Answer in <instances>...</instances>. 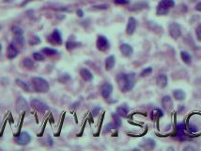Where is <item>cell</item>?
Instances as JSON below:
<instances>
[{
	"instance_id": "cell-1",
	"label": "cell",
	"mask_w": 201,
	"mask_h": 151,
	"mask_svg": "<svg viewBox=\"0 0 201 151\" xmlns=\"http://www.w3.org/2000/svg\"><path fill=\"white\" fill-rule=\"evenodd\" d=\"M117 82L122 93L130 92L135 85V75L133 73H119L117 76Z\"/></svg>"
},
{
	"instance_id": "cell-2",
	"label": "cell",
	"mask_w": 201,
	"mask_h": 151,
	"mask_svg": "<svg viewBox=\"0 0 201 151\" xmlns=\"http://www.w3.org/2000/svg\"><path fill=\"white\" fill-rule=\"evenodd\" d=\"M32 85L37 93H47L49 91V83L46 79L41 77H35L32 78Z\"/></svg>"
},
{
	"instance_id": "cell-3",
	"label": "cell",
	"mask_w": 201,
	"mask_h": 151,
	"mask_svg": "<svg viewBox=\"0 0 201 151\" xmlns=\"http://www.w3.org/2000/svg\"><path fill=\"white\" fill-rule=\"evenodd\" d=\"M174 6H175L174 0H161L156 9V14L158 16L165 15L169 13L170 9L173 8Z\"/></svg>"
},
{
	"instance_id": "cell-4",
	"label": "cell",
	"mask_w": 201,
	"mask_h": 151,
	"mask_svg": "<svg viewBox=\"0 0 201 151\" xmlns=\"http://www.w3.org/2000/svg\"><path fill=\"white\" fill-rule=\"evenodd\" d=\"M96 46L98 50L102 52H106L110 48V43L107 38L103 35H99L96 41Z\"/></svg>"
},
{
	"instance_id": "cell-5",
	"label": "cell",
	"mask_w": 201,
	"mask_h": 151,
	"mask_svg": "<svg viewBox=\"0 0 201 151\" xmlns=\"http://www.w3.org/2000/svg\"><path fill=\"white\" fill-rule=\"evenodd\" d=\"M168 30H169L170 36L174 40H177V39H178L181 36V28H180L179 24H178L176 22H173V23H171L169 25Z\"/></svg>"
},
{
	"instance_id": "cell-6",
	"label": "cell",
	"mask_w": 201,
	"mask_h": 151,
	"mask_svg": "<svg viewBox=\"0 0 201 151\" xmlns=\"http://www.w3.org/2000/svg\"><path fill=\"white\" fill-rule=\"evenodd\" d=\"M48 41L51 45L54 46H61L62 45V35L58 30H55L52 34L48 37Z\"/></svg>"
},
{
	"instance_id": "cell-7",
	"label": "cell",
	"mask_w": 201,
	"mask_h": 151,
	"mask_svg": "<svg viewBox=\"0 0 201 151\" xmlns=\"http://www.w3.org/2000/svg\"><path fill=\"white\" fill-rule=\"evenodd\" d=\"M30 104H31L32 108H34L35 110H37L38 111H41V112H45L49 110V107L46 103H44L43 101H42L40 99H37V98L32 99Z\"/></svg>"
},
{
	"instance_id": "cell-8",
	"label": "cell",
	"mask_w": 201,
	"mask_h": 151,
	"mask_svg": "<svg viewBox=\"0 0 201 151\" xmlns=\"http://www.w3.org/2000/svg\"><path fill=\"white\" fill-rule=\"evenodd\" d=\"M16 143L20 145H26L28 144L30 141H31V136L28 132L27 131H23L20 133V135L16 138Z\"/></svg>"
},
{
	"instance_id": "cell-9",
	"label": "cell",
	"mask_w": 201,
	"mask_h": 151,
	"mask_svg": "<svg viewBox=\"0 0 201 151\" xmlns=\"http://www.w3.org/2000/svg\"><path fill=\"white\" fill-rule=\"evenodd\" d=\"M113 93V85L109 82H105L102 88H101V94H102V96L104 98V99H107L109 98V96L112 94Z\"/></svg>"
},
{
	"instance_id": "cell-10",
	"label": "cell",
	"mask_w": 201,
	"mask_h": 151,
	"mask_svg": "<svg viewBox=\"0 0 201 151\" xmlns=\"http://www.w3.org/2000/svg\"><path fill=\"white\" fill-rule=\"evenodd\" d=\"M28 103L23 96H19L16 100V110L19 112H24L28 111Z\"/></svg>"
},
{
	"instance_id": "cell-11",
	"label": "cell",
	"mask_w": 201,
	"mask_h": 151,
	"mask_svg": "<svg viewBox=\"0 0 201 151\" xmlns=\"http://www.w3.org/2000/svg\"><path fill=\"white\" fill-rule=\"evenodd\" d=\"M136 26H137V22H136L135 18L130 17L128 19V23H127V27H126V33L128 35H133L136 30Z\"/></svg>"
},
{
	"instance_id": "cell-12",
	"label": "cell",
	"mask_w": 201,
	"mask_h": 151,
	"mask_svg": "<svg viewBox=\"0 0 201 151\" xmlns=\"http://www.w3.org/2000/svg\"><path fill=\"white\" fill-rule=\"evenodd\" d=\"M18 54H19V51H18V48L16 47V46L13 43L10 44L8 48H7V57H8V59L13 60L18 56Z\"/></svg>"
},
{
	"instance_id": "cell-13",
	"label": "cell",
	"mask_w": 201,
	"mask_h": 151,
	"mask_svg": "<svg viewBox=\"0 0 201 151\" xmlns=\"http://www.w3.org/2000/svg\"><path fill=\"white\" fill-rule=\"evenodd\" d=\"M119 49H120V52L122 53V55L124 57H131L133 53V48L131 45L129 44H121L120 46H119Z\"/></svg>"
},
{
	"instance_id": "cell-14",
	"label": "cell",
	"mask_w": 201,
	"mask_h": 151,
	"mask_svg": "<svg viewBox=\"0 0 201 151\" xmlns=\"http://www.w3.org/2000/svg\"><path fill=\"white\" fill-rule=\"evenodd\" d=\"M177 137L180 140V141H184V140H188L189 138L185 135V124L184 123H180L177 126Z\"/></svg>"
},
{
	"instance_id": "cell-15",
	"label": "cell",
	"mask_w": 201,
	"mask_h": 151,
	"mask_svg": "<svg viewBox=\"0 0 201 151\" xmlns=\"http://www.w3.org/2000/svg\"><path fill=\"white\" fill-rule=\"evenodd\" d=\"M156 82H157V85L160 87V88H165L167 86V83H168V78H167V76L165 74H160L158 77H157V79H156Z\"/></svg>"
},
{
	"instance_id": "cell-16",
	"label": "cell",
	"mask_w": 201,
	"mask_h": 151,
	"mask_svg": "<svg viewBox=\"0 0 201 151\" xmlns=\"http://www.w3.org/2000/svg\"><path fill=\"white\" fill-rule=\"evenodd\" d=\"M162 105L165 111H170L173 108V101L169 95H164L162 98Z\"/></svg>"
},
{
	"instance_id": "cell-17",
	"label": "cell",
	"mask_w": 201,
	"mask_h": 151,
	"mask_svg": "<svg viewBox=\"0 0 201 151\" xmlns=\"http://www.w3.org/2000/svg\"><path fill=\"white\" fill-rule=\"evenodd\" d=\"M80 76L81 78L85 80V81H91L93 79V75L92 73L87 69V68H82L80 70Z\"/></svg>"
},
{
	"instance_id": "cell-18",
	"label": "cell",
	"mask_w": 201,
	"mask_h": 151,
	"mask_svg": "<svg viewBox=\"0 0 201 151\" xmlns=\"http://www.w3.org/2000/svg\"><path fill=\"white\" fill-rule=\"evenodd\" d=\"M115 64H116V58H115L114 55H111V56L106 58V60H105V69L107 71H111L115 67Z\"/></svg>"
},
{
	"instance_id": "cell-19",
	"label": "cell",
	"mask_w": 201,
	"mask_h": 151,
	"mask_svg": "<svg viewBox=\"0 0 201 151\" xmlns=\"http://www.w3.org/2000/svg\"><path fill=\"white\" fill-rule=\"evenodd\" d=\"M148 8V4L145 3V2H138V3H135L134 5H133L129 10L131 12H139V11H142L144 9Z\"/></svg>"
},
{
	"instance_id": "cell-20",
	"label": "cell",
	"mask_w": 201,
	"mask_h": 151,
	"mask_svg": "<svg viewBox=\"0 0 201 151\" xmlns=\"http://www.w3.org/2000/svg\"><path fill=\"white\" fill-rule=\"evenodd\" d=\"M129 112V108L126 105H121L117 108V114L119 117H126Z\"/></svg>"
},
{
	"instance_id": "cell-21",
	"label": "cell",
	"mask_w": 201,
	"mask_h": 151,
	"mask_svg": "<svg viewBox=\"0 0 201 151\" xmlns=\"http://www.w3.org/2000/svg\"><path fill=\"white\" fill-rule=\"evenodd\" d=\"M173 96L175 97L176 100H178V101H182V100L185 99L186 94H185L182 90L178 89V90H175V91L173 92Z\"/></svg>"
},
{
	"instance_id": "cell-22",
	"label": "cell",
	"mask_w": 201,
	"mask_h": 151,
	"mask_svg": "<svg viewBox=\"0 0 201 151\" xmlns=\"http://www.w3.org/2000/svg\"><path fill=\"white\" fill-rule=\"evenodd\" d=\"M180 58H181V60L183 61L184 63H186V64H191V62H192V57H191V55H190L188 52H186V51H181V52H180Z\"/></svg>"
},
{
	"instance_id": "cell-23",
	"label": "cell",
	"mask_w": 201,
	"mask_h": 151,
	"mask_svg": "<svg viewBox=\"0 0 201 151\" xmlns=\"http://www.w3.org/2000/svg\"><path fill=\"white\" fill-rule=\"evenodd\" d=\"M150 116H151V119H152V120H157V119H159L160 117L163 116V112L160 109L157 108V109H155V110H153V111H151Z\"/></svg>"
},
{
	"instance_id": "cell-24",
	"label": "cell",
	"mask_w": 201,
	"mask_h": 151,
	"mask_svg": "<svg viewBox=\"0 0 201 151\" xmlns=\"http://www.w3.org/2000/svg\"><path fill=\"white\" fill-rule=\"evenodd\" d=\"M43 53L47 55V56H56L58 54V51L57 49H54V48L44 47V48H43Z\"/></svg>"
},
{
	"instance_id": "cell-25",
	"label": "cell",
	"mask_w": 201,
	"mask_h": 151,
	"mask_svg": "<svg viewBox=\"0 0 201 151\" xmlns=\"http://www.w3.org/2000/svg\"><path fill=\"white\" fill-rule=\"evenodd\" d=\"M16 84L18 85V86H20L24 91H26V92H29L30 91V88H29V86H28V83H26L24 80H22V79H19V78H17L16 79Z\"/></svg>"
},
{
	"instance_id": "cell-26",
	"label": "cell",
	"mask_w": 201,
	"mask_h": 151,
	"mask_svg": "<svg viewBox=\"0 0 201 151\" xmlns=\"http://www.w3.org/2000/svg\"><path fill=\"white\" fill-rule=\"evenodd\" d=\"M80 46H81V43H77V42H67L66 43V48L68 50H73V49L80 47Z\"/></svg>"
},
{
	"instance_id": "cell-27",
	"label": "cell",
	"mask_w": 201,
	"mask_h": 151,
	"mask_svg": "<svg viewBox=\"0 0 201 151\" xmlns=\"http://www.w3.org/2000/svg\"><path fill=\"white\" fill-rule=\"evenodd\" d=\"M143 143H144V146L148 149H153L156 145L155 142L152 139H146Z\"/></svg>"
},
{
	"instance_id": "cell-28",
	"label": "cell",
	"mask_w": 201,
	"mask_h": 151,
	"mask_svg": "<svg viewBox=\"0 0 201 151\" xmlns=\"http://www.w3.org/2000/svg\"><path fill=\"white\" fill-rule=\"evenodd\" d=\"M23 65L26 67V68H28V69H30V68H32L33 66H34V62L30 59V58H25L24 60H23Z\"/></svg>"
},
{
	"instance_id": "cell-29",
	"label": "cell",
	"mask_w": 201,
	"mask_h": 151,
	"mask_svg": "<svg viewBox=\"0 0 201 151\" xmlns=\"http://www.w3.org/2000/svg\"><path fill=\"white\" fill-rule=\"evenodd\" d=\"M151 73H152V68L151 67H147V68L142 70V72L140 73V77L141 78H146V77L151 75Z\"/></svg>"
},
{
	"instance_id": "cell-30",
	"label": "cell",
	"mask_w": 201,
	"mask_h": 151,
	"mask_svg": "<svg viewBox=\"0 0 201 151\" xmlns=\"http://www.w3.org/2000/svg\"><path fill=\"white\" fill-rule=\"evenodd\" d=\"M12 31L14 35H23L24 34V30L18 26H13L12 28Z\"/></svg>"
},
{
	"instance_id": "cell-31",
	"label": "cell",
	"mask_w": 201,
	"mask_h": 151,
	"mask_svg": "<svg viewBox=\"0 0 201 151\" xmlns=\"http://www.w3.org/2000/svg\"><path fill=\"white\" fill-rule=\"evenodd\" d=\"M14 42H15V44H17V45L24 46V44H25L24 36H23V35H14Z\"/></svg>"
},
{
	"instance_id": "cell-32",
	"label": "cell",
	"mask_w": 201,
	"mask_h": 151,
	"mask_svg": "<svg viewBox=\"0 0 201 151\" xmlns=\"http://www.w3.org/2000/svg\"><path fill=\"white\" fill-rule=\"evenodd\" d=\"M33 59L35 61L43 62L44 60V55L43 53H40V52H35V53H33Z\"/></svg>"
},
{
	"instance_id": "cell-33",
	"label": "cell",
	"mask_w": 201,
	"mask_h": 151,
	"mask_svg": "<svg viewBox=\"0 0 201 151\" xmlns=\"http://www.w3.org/2000/svg\"><path fill=\"white\" fill-rule=\"evenodd\" d=\"M195 35H196V38L199 42H201V24H199L197 26V28L195 29Z\"/></svg>"
},
{
	"instance_id": "cell-34",
	"label": "cell",
	"mask_w": 201,
	"mask_h": 151,
	"mask_svg": "<svg viewBox=\"0 0 201 151\" xmlns=\"http://www.w3.org/2000/svg\"><path fill=\"white\" fill-rule=\"evenodd\" d=\"M112 116H113V118H114V120H115V122H114V123H115V125L117 126V127H118L121 125V121H120V119L118 118V115L117 113H116V114L114 113Z\"/></svg>"
},
{
	"instance_id": "cell-35",
	"label": "cell",
	"mask_w": 201,
	"mask_h": 151,
	"mask_svg": "<svg viewBox=\"0 0 201 151\" xmlns=\"http://www.w3.org/2000/svg\"><path fill=\"white\" fill-rule=\"evenodd\" d=\"M188 128H189V131H190L191 133H196V132L198 131V127H197V126H195V125H192V124H190Z\"/></svg>"
},
{
	"instance_id": "cell-36",
	"label": "cell",
	"mask_w": 201,
	"mask_h": 151,
	"mask_svg": "<svg viewBox=\"0 0 201 151\" xmlns=\"http://www.w3.org/2000/svg\"><path fill=\"white\" fill-rule=\"evenodd\" d=\"M114 2L117 5H127L130 3V0H114Z\"/></svg>"
},
{
	"instance_id": "cell-37",
	"label": "cell",
	"mask_w": 201,
	"mask_h": 151,
	"mask_svg": "<svg viewBox=\"0 0 201 151\" xmlns=\"http://www.w3.org/2000/svg\"><path fill=\"white\" fill-rule=\"evenodd\" d=\"M95 10H107L109 8V6L107 4H103V5H97L93 7Z\"/></svg>"
},
{
	"instance_id": "cell-38",
	"label": "cell",
	"mask_w": 201,
	"mask_h": 151,
	"mask_svg": "<svg viewBox=\"0 0 201 151\" xmlns=\"http://www.w3.org/2000/svg\"><path fill=\"white\" fill-rule=\"evenodd\" d=\"M33 40H34V42L33 41H30L29 43H30V45H36V44H40L41 43V40H40V38L39 37H37V36H35L34 38H32Z\"/></svg>"
},
{
	"instance_id": "cell-39",
	"label": "cell",
	"mask_w": 201,
	"mask_h": 151,
	"mask_svg": "<svg viewBox=\"0 0 201 151\" xmlns=\"http://www.w3.org/2000/svg\"><path fill=\"white\" fill-rule=\"evenodd\" d=\"M76 13H77L78 17H83V16H84V12H83L82 10H77Z\"/></svg>"
},
{
	"instance_id": "cell-40",
	"label": "cell",
	"mask_w": 201,
	"mask_h": 151,
	"mask_svg": "<svg viewBox=\"0 0 201 151\" xmlns=\"http://www.w3.org/2000/svg\"><path fill=\"white\" fill-rule=\"evenodd\" d=\"M194 9H195V10H196L197 12H201V2L197 3V4L195 5Z\"/></svg>"
},
{
	"instance_id": "cell-41",
	"label": "cell",
	"mask_w": 201,
	"mask_h": 151,
	"mask_svg": "<svg viewBox=\"0 0 201 151\" xmlns=\"http://www.w3.org/2000/svg\"><path fill=\"white\" fill-rule=\"evenodd\" d=\"M32 1H35V0H25V1L21 4V6H26L27 4H28L29 2H32Z\"/></svg>"
},
{
	"instance_id": "cell-42",
	"label": "cell",
	"mask_w": 201,
	"mask_h": 151,
	"mask_svg": "<svg viewBox=\"0 0 201 151\" xmlns=\"http://www.w3.org/2000/svg\"><path fill=\"white\" fill-rule=\"evenodd\" d=\"M1 51H2V46H1V44H0V53H1Z\"/></svg>"
},
{
	"instance_id": "cell-43",
	"label": "cell",
	"mask_w": 201,
	"mask_h": 151,
	"mask_svg": "<svg viewBox=\"0 0 201 151\" xmlns=\"http://www.w3.org/2000/svg\"><path fill=\"white\" fill-rule=\"evenodd\" d=\"M0 28H1V27H0Z\"/></svg>"
}]
</instances>
